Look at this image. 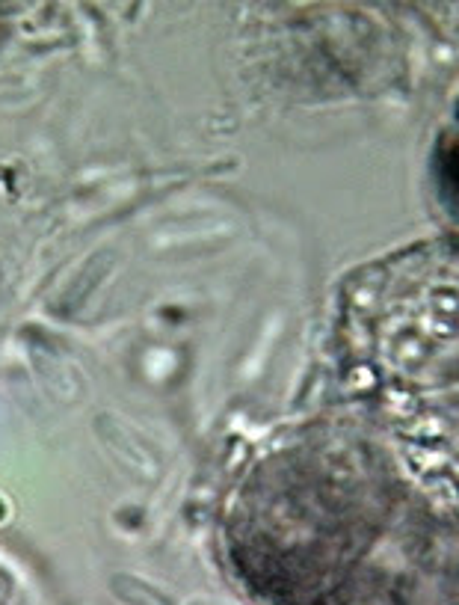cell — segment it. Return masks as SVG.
<instances>
[{
    "label": "cell",
    "mask_w": 459,
    "mask_h": 605,
    "mask_svg": "<svg viewBox=\"0 0 459 605\" xmlns=\"http://www.w3.org/2000/svg\"><path fill=\"white\" fill-rule=\"evenodd\" d=\"M113 594L131 605H172L163 594H157L152 585L137 582L131 576H113Z\"/></svg>",
    "instance_id": "6da1fadb"
}]
</instances>
